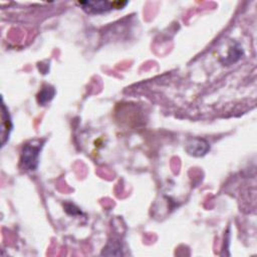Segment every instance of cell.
<instances>
[{"mask_svg": "<svg viewBox=\"0 0 257 257\" xmlns=\"http://www.w3.org/2000/svg\"><path fill=\"white\" fill-rule=\"evenodd\" d=\"M43 145L41 143H30L23 147L21 164L24 170L33 171L38 168L39 156L42 150Z\"/></svg>", "mask_w": 257, "mask_h": 257, "instance_id": "1", "label": "cell"}, {"mask_svg": "<svg viewBox=\"0 0 257 257\" xmlns=\"http://www.w3.org/2000/svg\"><path fill=\"white\" fill-rule=\"evenodd\" d=\"M80 4L84 7V9L88 13H103L113 9L114 4L106 1H86V2H80Z\"/></svg>", "mask_w": 257, "mask_h": 257, "instance_id": "2", "label": "cell"}, {"mask_svg": "<svg viewBox=\"0 0 257 257\" xmlns=\"http://www.w3.org/2000/svg\"><path fill=\"white\" fill-rule=\"evenodd\" d=\"M12 128V124L10 121V117L8 114V111L6 109V107L4 104H2V146L5 145L6 140L9 138V134Z\"/></svg>", "mask_w": 257, "mask_h": 257, "instance_id": "3", "label": "cell"}, {"mask_svg": "<svg viewBox=\"0 0 257 257\" xmlns=\"http://www.w3.org/2000/svg\"><path fill=\"white\" fill-rule=\"evenodd\" d=\"M54 88L51 87V86H44L43 87V89L41 90V93L39 94L38 96V100H39V103L42 104V105H45L46 103H48L54 96Z\"/></svg>", "mask_w": 257, "mask_h": 257, "instance_id": "4", "label": "cell"}]
</instances>
